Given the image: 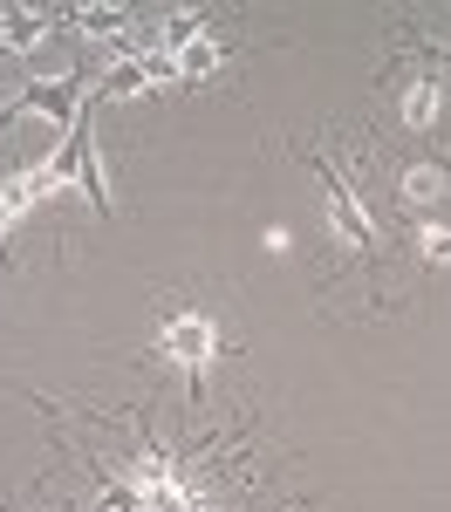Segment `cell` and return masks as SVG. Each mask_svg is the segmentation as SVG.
Returning a JSON list of instances; mask_svg holds the SVG:
<instances>
[{
	"instance_id": "obj_1",
	"label": "cell",
	"mask_w": 451,
	"mask_h": 512,
	"mask_svg": "<svg viewBox=\"0 0 451 512\" xmlns=\"http://www.w3.org/2000/svg\"><path fill=\"white\" fill-rule=\"evenodd\" d=\"M89 110V82L82 76H35V82H21L7 103H0V130L7 123H21V117H48L55 130H76V117Z\"/></svg>"
},
{
	"instance_id": "obj_2",
	"label": "cell",
	"mask_w": 451,
	"mask_h": 512,
	"mask_svg": "<svg viewBox=\"0 0 451 512\" xmlns=\"http://www.w3.org/2000/svg\"><path fill=\"white\" fill-rule=\"evenodd\" d=\"M48 164H55V178H62V185H76V192L89 198V212H96V219H110V212H117V198H110V178H103V158H96V130H89V110L76 117V130L62 137V151H55Z\"/></svg>"
},
{
	"instance_id": "obj_3",
	"label": "cell",
	"mask_w": 451,
	"mask_h": 512,
	"mask_svg": "<svg viewBox=\"0 0 451 512\" xmlns=\"http://www.w3.org/2000/svg\"><path fill=\"white\" fill-rule=\"evenodd\" d=\"M158 349L192 376V396H205V362L219 355V321L205 315V308H178V315L158 328Z\"/></svg>"
},
{
	"instance_id": "obj_4",
	"label": "cell",
	"mask_w": 451,
	"mask_h": 512,
	"mask_svg": "<svg viewBox=\"0 0 451 512\" xmlns=\"http://www.w3.org/2000/svg\"><path fill=\"white\" fill-rule=\"evenodd\" d=\"M301 158H308V171H315V178H322V198H328V226H335V239H349L356 253H369V246H376V219L363 212L356 185H349V178H342V171H335L322 151H301Z\"/></svg>"
},
{
	"instance_id": "obj_5",
	"label": "cell",
	"mask_w": 451,
	"mask_h": 512,
	"mask_svg": "<svg viewBox=\"0 0 451 512\" xmlns=\"http://www.w3.org/2000/svg\"><path fill=\"white\" fill-rule=\"evenodd\" d=\"M55 28H62L55 7H0V48L7 55H41L55 41Z\"/></svg>"
},
{
	"instance_id": "obj_6",
	"label": "cell",
	"mask_w": 451,
	"mask_h": 512,
	"mask_svg": "<svg viewBox=\"0 0 451 512\" xmlns=\"http://www.w3.org/2000/svg\"><path fill=\"white\" fill-rule=\"evenodd\" d=\"M151 76H144V62L137 55H110V69L96 76V96H110V103H130V96H144Z\"/></svg>"
},
{
	"instance_id": "obj_7",
	"label": "cell",
	"mask_w": 451,
	"mask_h": 512,
	"mask_svg": "<svg viewBox=\"0 0 451 512\" xmlns=\"http://www.w3.org/2000/svg\"><path fill=\"white\" fill-rule=\"evenodd\" d=\"M438 117H445V89H438V76H417L404 89V123L410 130H438Z\"/></svg>"
},
{
	"instance_id": "obj_8",
	"label": "cell",
	"mask_w": 451,
	"mask_h": 512,
	"mask_svg": "<svg viewBox=\"0 0 451 512\" xmlns=\"http://www.w3.org/2000/svg\"><path fill=\"white\" fill-rule=\"evenodd\" d=\"M199 35H205V7H178V14H164V35H158V48L171 55V62H178V55H185V48H192Z\"/></svg>"
},
{
	"instance_id": "obj_9",
	"label": "cell",
	"mask_w": 451,
	"mask_h": 512,
	"mask_svg": "<svg viewBox=\"0 0 451 512\" xmlns=\"http://www.w3.org/2000/svg\"><path fill=\"white\" fill-rule=\"evenodd\" d=\"M69 21H76V35H89V41H117L123 35V7H110V0H89V7L69 14Z\"/></svg>"
},
{
	"instance_id": "obj_10",
	"label": "cell",
	"mask_w": 451,
	"mask_h": 512,
	"mask_svg": "<svg viewBox=\"0 0 451 512\" xmlns=\"http://www.w3.org/2000/svg\"><path fill=\"white\" fill-rule=\"evenodd\" d=\"M219 69H226V48H219L212 35H199L185 55H178V82H205V76H219Z\"/></svg>"
},
{
	"instance_id": "obj_11",
	"label": "cell",
	"mask_w": 451,
	"mask_h": 512,
	"mask_svg": "<svg viewBox=\"0 0 451 512\" xmlns=\"http://www.w3.org/2000/svg\"><path fill=\"white\" fill-rule=\"evenodd\" d=\"M445 192H451V178L438 171V164H410V171H404V198H410V205H438Z\"/></svg>"
},
{
	"instance_id": "obj_12",
	"label": "cell",
	"mask_w": 451,
	"mask_h": 512,
	"mask_svg": "<svg viewBox=\"0 0 451 512\" xmlns=\"http://www.w3.org/2000/svg\"><path fill=\"white\" fill-rule=\"evenodd\" d=\"M410 246H417L424 267H451V226H438V219H424V226L410 233Z\"/></svg>"
},
{
	"instance_id": "obj_13",
	"label": "cell",
	"mask_w": 451,
	"mask_h": 512,
	"mask_svg": "<svg viewBox=\"0 0 451 512\" xmlns=\"http://www.w3.org/2000/svg\"><path fill=\"white\" fill-rule=\"evenodd\" d=\"M260 246H267V253H287V246H294V233H287V226H267V233H260Z\"/></svg>"
}]
</instances>
